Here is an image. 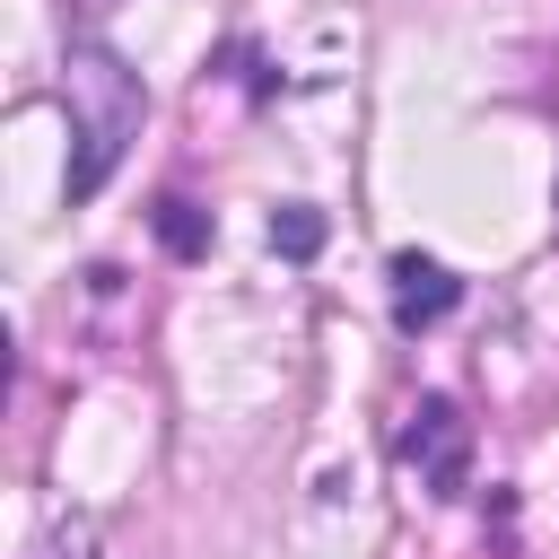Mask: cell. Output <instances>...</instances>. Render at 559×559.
I'll use <instances>...</instances> for the list:
<instances>
[{"label":"cell","mask_w":559,"mask_h":559,"mask_svg":"<svg viewBox=\"0 0 559 559\" xmlns=\"http://www.w3.org/2000/svg\"><path fill=\"white\" fill-rule=\"evenodd\" d=\"M131 131H140V79H131L114 52L79 44V52H70V140H79V157H70V201H87V192L114 175V157L131 148Z\"/></svg>","instance_id":"cell-1"},{"label":"cell","mask_w":559,"mask_h":559,"mask_svg":"<svg viewBox=\"0 0 559 559\" xmlns=\"http://www.w3.org/2000/svg\"><path fill=\"white\" fill-rule=\"evenodd\" d=\"M402 454L419 463V480L437 498H454L463 489V419H454V402H419L411 428H402Z\"/></svg>","instance_id":"cell-2"},{"label":"cell","mask_w":559,"mask_h":559,"mask_svg":"<svg viewBox=\"0 0 559 559\" xmlns=\"http://www.w3.org/2000/svg\"><path fill=\"white\" fill-rule=\"evenodd\" d=\"M454 297H463V288H454L445 262H428V253H393V314H402V332L454 314Z\"/></svg>","instance_id":"cell-3"},{"label":"cell","mask_w":559,"mask_h":559,"mask_svg":"<svg viewBox=\"0 0 559 559\" xmlns=\"http://www.w3.org/2000/svg\"><path fill=\"white\" fill-rule=\"evenodd\" d=\"M157 236H166V253H201V245H210V227H201V210H192L183 192L157 201Z\"/></svg>","instance_id":"cell-4"},{"label":"cell","mask_w":559,"mask_h":559,"mask_svg":"<svg viewBox=\"0 0 559 559\" xmlns=\"http://www.w3.org/2000/svg\"><path fill=\"white\" fill-rule=\"evenodd\" d=\"M271 245H280V253H297V262H306V253H314V245H323V218H314V210H280V218H271Z\"/></svg>","instance_id":"cell-5"}]
</instances>
